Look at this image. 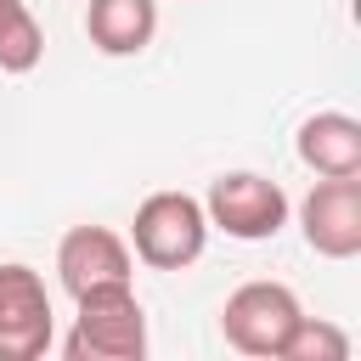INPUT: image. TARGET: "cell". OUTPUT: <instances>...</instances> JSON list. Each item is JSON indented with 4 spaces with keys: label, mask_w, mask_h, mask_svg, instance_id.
<instances>
[{
    "label": "cell",
    "mask_w": 361,
    "mask_h": 361,
    "mask_svg": "<svg viewBox=\"0 0 361 361\" xmlns=\"http://www.w3.org/2000/svg\"><path fill=\"white\" fill-rule=\"evenodd\" d=\"M73 305H79V316L62 344L68 361H141L147 355V310L130 282L85 288Z\"/></svg>",
    "instance_id": "cell-1"
},
{
    "label": "cell",
    "mask_w": 361,
    "mask_h": 361,
    "mask_svg": "<svg viewBox=\"0 0 361 361\" xmlns=\"http://www.w3.org/2000/svg\"><path fill=\"white\" fill-rule=\"evenodd\" d=\"M130 248L152 271H186L209 248V214L192 192H152L130 220Z\"/></svg>",
    "instance_id": "cell-2"
},
{
    "label": "cell",
    "mask_w": 361,
    "mask_h": 361,
    "mask_svg": "<svg viewBox=\"0 0 361 361\" xmlns=\"http://www.w3.org/2000/svg\"><path fill=\"white\" fill-rule=\"evenodd\" d=\"M203 214H209V226H220V231L237 237V243H271V237L288 226V192H282L271 175L226 169V175L209 180Z\"/></svg>",
    "instance_id": "cell-3"
},
{
    "label": "cell",
    "mask_w": 361,
    "mask_h": 361,
    "mask_svg": "<svg viewBox=\"0 0 361 361\" xmlns=\"http://www.w3.org/2000/svg\"><path fill=\"white\" fill-rule=\"evenodd\" d=\"M293 322H299V293L288 282H243L220 305L226 344L243 350V355H259V361H276L282 355V338H288Z\"/></svg>",
    "instance_id": "cell-4"
},
{
    "label": "cell",
    "mask_w": 361,
    "mask_h": 361,
    "mask_svg": "<svg viewBox=\"0 0 361 361\" xmlns=\"http://www.w3.org/2000/svg\"><path fill=\"white\" fill-rule=\"evenodd\" d=\"M56 338L51 293L34 265H0V361H39Z\"/></svg>",
    "instance_id": "cell-5"
},
{
    "label": "cell",
    "mask_w": 361,
    "mask_h": 361,
    "mask_svg": "<svg viewBox=\"0 0 361 361\" xmlns=\"http://www.w3.org/2000/svg\"><path fill=\"white\" fill-rule=\"evenodd\" d=\"M299 231L322 259L361 254V175H322L299 203Z\"/></svg>",
    "instance_id": "cell-6"
},
{
    "label": "cell",
    "mask_w": 361,
    "mask_h": 361,
    "mask_svg": "<svg viewBox=\"0 0 361 361\" xmlns=\"http://www.w3.org/2000/svg\"><path fill=\"white\" fill-rule=\"evenodd\" d=\"M130 271H135V254L113 226H73L56 243V282L73 299L85 288H102V282H130Z\"/></svg>",
    "instance_id": "cell-7"
},
{
    "label": "cell",
    "mask_w": 361,
    "mask_h": 361,
    "mask_svg": "<svg viewBox=\"0 0 361 361\" xmlns=\"http://www.w3.org/2000/svg\"><path fill=\"white\" fill-rule=\"evenodd\" d=\"M85 34L102 56H141L158 34V0H90Z\"/></svg>",
    "instance_id": "cell-8"
},
{
    "label": "cell",
    "mask_w": 361,
    "mask_h": 361,
    "mask_svg": "<svg viewBox=\"0 0 361 361\" xmlns=\"http://www.w3.org/2000/svg\"><path fill=\"white\" fill-rule=\"evenodd\" d=\"M299 164L316 175H361V118L350 113H310L299 124Z\"/></svg>",
    "instance_id": "cell-9"
},
{
    "label": "cell",
    "mask_w": 361,
    "mask_h": 361,
    "mask_svg": "<svg viewBox=\"0 0 361 361\" xmlns=\"http://www.w3.org/2000/svg\"><path fill=\"white\" fill-rule=\"evenodd\" d=\"M45 56V34L23 0H0V73H34Z\"/></svg>",
    "instance_id": "cell-10"
},
{
    "label": "cell",
    "mask_w": 361,
    "mask_h": 361,
    "mask_svg": "<svg viewBox=\"0 0 361 361\" xmlns=\"http://www.w3.org/2000/svg\"><path fill=\"white\" fill-rule=\"evenodd\" d=\"M276 361H350V333L333 327L327 316H305L299 310V322L288 327Z\"/></svg>",
    "instance_id": "cell-11"
}]
</instances>
